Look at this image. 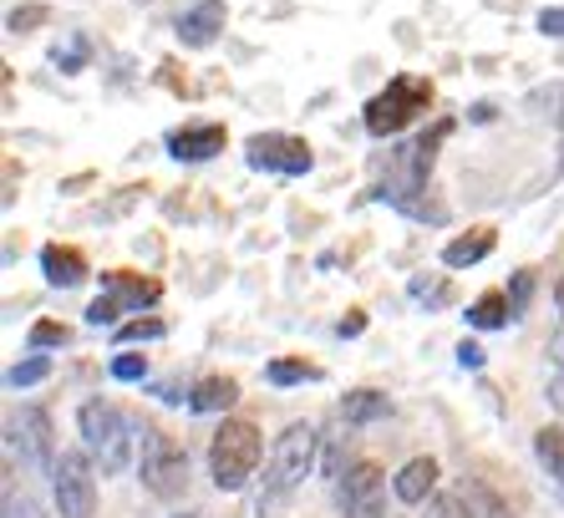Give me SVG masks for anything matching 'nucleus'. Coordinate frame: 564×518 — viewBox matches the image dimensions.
I'll use <instances>...</instances> for the list:
<instances>
[{"mask_svg":"<svg viewBox=\"0 0 564 518\" xmlns=\"http://www.w3.org/2000/svg\"><path fill=\"white\" fill-rule=\"evenodd\" d=\"M529 290H534V274H519V280H513V311H524V300H529Z\"/></svg>","mask_w":564,"mask_h":518,"instance_id":"obj_35","label":"nucleus"},{"mask_svg":"<svg viewBox=\"0 0 564 518\" xmlns=\"http://www.w3.org/2000/svg\"><path fill=\"white\" fill-rule=\"evenodd\" d=\"M315 447H321V438H315L311 422H290V428L275 438V447H270V473H264V493H270V498H285V493L301 488V483L311 478L315 467H321Z\"/></svg>","mask_w":564,"mask_h":518,"instance_id":"obj_5","label":"nucleus"},{"mask_svg":"<svg viewBox=\"0 0 564 518\" xmlns=\"http://www.w3.org/2000/svg\"><path fill=\"white\" fill-rule=\"evenodd\" d=\"M513 321V300L503 295V290H484V295L468 305V325H478V331H494V325Z\"/></svg>","mask_w":564,"mask_h":518,"instance_id":"obj_18","label":"nucleus"},{"mask_svg":"<svg viewBox=\"0 0 564 518\" xmlns=\"http://www.w3.org/2000/svg\"><path fill=\"white\" fill-rule=\"evenodd\" d=\"M46 376H52V361H46V356H31V361L11 366L6 381H11V387H36V381H46Z\"/></svg>","mask_w":564,"mask_h":518,"instance_id":"obj_24","label":"nucleus"},{"mask_svg":"<svg viewBox=\"0 0 564 518\" xmlns=\"http://www.w3.org/2000/svg\"><path fill=\"white\" fill-rule=\"evenodd\" d=\"M118 311H122V300H112V295L102 290V295H97L93 305H87V325H97V331H102V325L118 321Z\"/></svg>","mask_w":564,"mask_h":518,"instance_id":"obj_26","label":"nucleus"},{"mask_svg":"<svg viewBox=\"0 0 564 518\" xmlns=\"http://www.w3.org/2000/svg\"><path fill=\"white\" fill-rule=\"evenodd\" d=\"M321 376V366H311V361H270L264 366V381L270 387H295V381H315Z\"/></svg>","mask_w":564,"mask_h":518,"instance_id":"obj_21","label":"nucleus"},{"mask_svg":"<svg viewBox=\"0 0 564 518\" xmlns=\"http://www.w3.org/2000/svg\"><path fill=\"white\" fill-rule=\"evenodd\" d=\"M437 478H443V467H437V457H412V463L397 467V478H392V493H397V504H427L437 493Z\"/></svg>","mask_w":564,"mask_h":518,"instance_id":"obj_12","label":"nucleus"},{"mask_svg":"<svg viewBox=\"0 0 564 518\" xmlns=\"http://www.w3.org/2000/svg\"><path fill=\"white\" fill-rule=\"evenodd\" d=\"M544 356H550V361H554V371L564 376V331H554V336H550V346H544Z\"/></svg>","mask_w":564,"mask_h":518,"instance_id":"obj_34","label":"nucleus"},{"mask_svg":"<svg viewBox=\"0 0 564 518\" xmlns=\"http://www.w3.org/2000/svg\"><path fill=\"white\" fill-rule=\"evenodd\" d=\"M224 143H229V132H224L219 122H194V128L169 132V153L178 158V163H209V158L224 153Z\"/></svg>","mask_w":564,"mask_h":518,"instance_id":"obj_10","label":"nucleus"},{"mask_svg":"<svg viewBox=\"0 0 564 518\" xmlns=\"http://www.w3.org/2000/svg\"><path fill=\"white\" fill-rule=\"evenodd\" d=\"M443 518H478V508L468 504V498H443V508H437Z\"/></svg>","mask_w":564,"mask_h":518,"instance_id":"obj_31","label":"nucleus"},{"mask_svg":"<svg viewBox=\"0 0 564 518\" xmlns=\"http://www.w3.org/2000/svg\"><path fill=\"white\" fill-rule=\"evenodd\" d=\"M264 463V438L250 417H229L219 422V432L209 438V478L219 493L250 488V478Z\"/></svg>","mask_w":564,"mask_h":518,"instance_id":"obj_1","label":"nucleus"},{"mask_svg":"<svg viewBox=\"0 0 564 518\" xmlns=\"http://www.w3.org/2000/svg\"><path fill=\"white\" fill-rule=\"evenodd\" d=\"M330 488H336L341 518H387V473L371 457H356Z\"/></svg>","mask_w":564,"mask_h":518,"instance_id":"obj_7","label":"nucleus"},{"mask_svg":"<svg viewBox=\"0 0 564 518\" xmlns=\"http://www.w3.org/2000/svg\"><path fill=\"white\" fill-rule=\"evenodd\" d=\"M41 274H46V285H52V290H72V285H82L93 270H87V255H82V249L46 245V249H41Z\"/></svg>","mask_w":564,"mask_h":518,"instance_id":"obj_13","label":"nucleus"},{"mask_svg":"<svg viewBox=\"0 0 564 518\" xmlns=\"http://www.w3.org/2000/svg\"><path fill=\"white\" fill-rule=\"evenodd\" d=\"M554 305H560V315H564V280L554 285Z\"/></svg>","mask_w":564,"mask_h":518,"instance_id":"obj_37","label":"nucleus"},{"mask_svg":"<svg viewBox=\"0 0 564 518\" xmlns=\"http://www.w3.org/2000/svg\"><path fill=\"white\" fill-rule=\"evenodd\" d=\"M6 432H11V447H21L26 453V463L36 467H56V447H52V417H46V407H21V412L6 422Z\"/></svg>","mask_w":564,"mask_h":518,"instance_id":"obj_9","label":"nucleus"},{"mask_svg":"<svg viewBox=\"0 0 564 518\" xmlns=\"http://www.w3.org/2000/svg\"><path fill=\"white\" fill-rule=\"evenodd\" d=\"M87 56H93V46H87V36H82V31H72V36H66V41H56L52 66H56V72H66V77H77L82 66H87Z\"/></svg>","mask_w":564,"mask_h":518,"instance_id":"obj_20","label":"nucleus"},{"mask_svg":"<svg viewBox=\"0 0 564 518\" xmlns=\"http://www.w3.org/2000/svg\"><path fill=\"white\" fill-rule=\"evenodd\" d=\"M224 21H229V6H224V0H194V6L178 15V41L194 46V52H204V46L219 41Z\"/></svg>","mask_w":564,"mask_h":518,"instance_id":"obj_11","label":"nucleus"},{"mask_svg":"<svg viewBox=\"0 0 564 518\" xmlns=\"http://www.w3.org/2000/svg\"><path fill=\"white\" fill-rule=\"evenodd\" d=\"M539 31L554 41H564V6H550V11H539Z\"/></svg>","mask_w":564,"mask_h":518,"instance_id":"obj_29","label":"nucleus"},{"mask_svg":"<svg viewBox=\"0 0 564 518\" xmlns=\"http://www.w3.org/2000/svg\"><path fill=\"white\" fill-rule=\"evenodd\" d=\"M550 402L560 407V417H564V376H554V381H550Z\"/></svg>","mask_w":564,"mask_h":518,"instance_id":"obj_36","label":"nucleus"},{"mask_svg":"<svg viewBox=\"0 0 564 518\" xmlns=\"http://www.w3.org/2000/svg\"><path fill=\"white\" fill-rule=\"evenodd\" d=\"M458 366H463V371H478V366H484V346L463 341V346H458Z\"/></svg>","mask_w":564,"mask_h":518,"instance_id":"obj_32","label":"nucleus"},{"mask_svg":"<svg viewBox=\"0 0 564 518\" xmlns=\"http://www.w3.org/2000/svg\"><path fill=\"white\" fill-rule=\"evenodd\" d=\"M412 300H422V305H443V300H447V285H443V280H422V274H417V280H412Z\"/></svg>","mask_w":564,"mask_h":518,"instance_id":"obj_28","label":"nucleus"},{"mask_svg":"<svg viewBox=\"0 0 564 518\" xmlns=\"http://www.w3.org/2000/svg\"><path fill=\"white\" fill-rule=\"evenodd\" d=\"M361 331H367V315L361 311H351L346 321H336V336H361Z\"/></svg>","mask_w":564,"mask_h":518,"instance_id":"obj_33","label":"nucleus"},{"mask_svg":"<svg viewBox=\"0 0 564 518\" xmlns=\"http://www.w3.org/2000/svg\"><path fill=\"white\" fill-rule=\"evenodd\" d=\"M392 412V397L377 387H356L341 397V417L351 422V428H367V422H381V417Z\"/></svg>","mask_w":564,"mask_h":518,"instance_id":"obj_17","label":"nucleus"},{"mask_svg":"<svg viewBox=\"0 0 564 518\" xmlns=\"http://www.w3.org/2000/svg\"><path fill=\"white\" fill-rule=\"evenodd\" d=\"M112 376H118V381H143V376H148V356L118 350V356H112Z\"/></svg>","mask_w":564,"mask_h":518,"instance_id":"obj_25","label":"nucleus"},{"mask_svg":"<svg viewBox=\"0 0 564 518\" xmlns=\"http://www.w3.org/2000/svg\"><path fill=\"white\" fill-rule=\"evenodd\" d=\"M494 245H499V234L488 229V224H478V229L458 234V239H447L443 265H447V270H468V265H478V259L494 255Z\"/></svg>","mask_w":564,"mask_h":518,"instance_id":"obj_15","label":"nucleus"},{"mask_svg":"<svg viewBox=\"0 0 564 518\" xmlns=\"http://www.w3.org/2000/svg\"><path fill=\"white\" fill-rule=\"evenodd\" d=\"M235 402H239V381H235V376H204V381L188 391V412H198V417L229 412Z\"/></svg>","mask_w":564,"mask_h":518,"instance_id":"obj_16","label":"nucleus"},{"mask_svg":"<svg viewBox=\"0 0 564 518\" xmlns=\"http://www.w3.org/2000/svg\"><path fill=\"white\" fill-rule=\"evenodd\" d=\"M173 518H194V514H173Z\"/></svg>","mask_w":564,"mask_h":518,"instance_id":"obj_38","label":"nucleus"},{"mask_svg":"<svg viewBox=\"0 0 564 518\" xmlns=\"http://www.w3.org/2000/svg\"><path fill=\"white\" fill-rule=\"evenodd\" d=\"M138 478H143V488L153 493V498H163V504H173V498H184L188 488V453L184 442L173 438V432L163 428H143V438H138Z\"/></svg>","mask_w":564,"mask_h":518,"instance_id":"obj_3","label":"nucleus"},{"mask_svg":"<svg viewBox=\"0 0 564 518\" xmlns=\"http://www.w3.org/2000/svg\"><path fill=\"white\" fill-rule=\"evenodd\" d=\"M534 457H539V467L564 488V428H539L534 432Z\"/></svg>","mask_w":564,"mask_h":518,"instance_id":"obj_19","label":"nucleus"},{"mask_svg":"<svg viewBox=\"0 0 564 518\" xmlns=\"http://www.w3.org/2000/svg\"><path fill=\"white\" fill-rule=\"evenodd\" d=\"M427 107H433V82L427 77H392L387 91H377V97L361 107V122H367L371 138H397V132H408Z\"/></svg>","mask_w":564,"mask_h":518,"instance_id":"obj_4","label":"nucleus"},{"mask_svg":"<svg viewBox=\"0 0 564 518\" xmlns=\"http://www.w3.org/2000/svg\"><path fill=\"white\" fill-rule=\"evenodd\" d=\"M245 158H250V169H270V173H285V179H301L315 163L311 143L290 138V132H254L245 143Z\"/></svg>","mask_w":564,"mask_h":518,"instance_id":"obj_8","label":"nucleus"},{"mask_svg":"<svg viewBox=\"0 0 564 518\" xmlns=\"http://www.w3.org/2000/svg\"><path fill=\"white\" fill-rule=\"evenodd\" d=\"M56 518H93L97 514V467L87 447H66L52 467Z\"/></svg>","mask_w":564,"mask_h":518,"instance_id":"obj_6","label":"nucleus"},{"mask_svg":"<svg viewBox=\"0 0 564 518\" xmlns=\"http://www.w3.org/2000/svg\"><path fill=\"white\" fill-rule=\"evenodd\" d=\"M77 428H82V447L102 463V473H122L128 463H138V438H132V422L107 402V397H87L77 407Z\"/></svg>","mask_w":564,"mask_h":518,"instance_id":"obj_2","label":"nucleus"},{"mask_svg":"<svg viewBox=\"0 0 564 518\" xmlns=\"http://www.w3.org/2000/svg\"><path fill=\"white\" fill-rule=\"evenodd\" d=\"M31 346H36V350H46V346H66V325H56V321H36V325H31Z\"/></svg>","mask_w":564,"mask_h":518,"instance_id":"obj_27","label":"nucleus"},{"mask_svg":"<svg viewBox=\"0 0 564 518\" xmlns=\"http://www.w3.org/2000/svg\"><path fill=\"white\" fill-rule=\"evenodd\" d=\"M169 336V325L158 321V315H148V321H128L118 331V346H128V341H163Z\"/></svg>","mask_w":564,"mask_h":518,"instance_id":"obj_23","label":"nucleus"},{"mask_svg":"<svg viewBox=\"0 0 564 518\" xmlns=\"http://www.w3.org/2000/svg\"><path fill=\"white\" fill-rule=\"evenodd\" d=\"M102 290L112 300H122V311H143V305H153V300L163 295V285H158V280L132 274V270H102Z\"/></svg>","mask_w":564,"mask_h":518,"instance_id":"obj_14","label":"nucleus"},{"mask_svg":"<svg viewBox=\"0 0 564 518\" xmlns=\"http://www.w3.org/2000/svg\"><path fill=\"white\" fill-rule=\"evenodd\" d=\"M6 518H41V514H36V504H31V498H15V493L6 488Z\"/></svg>","mask_w":564,"mask_h":518,"instance_id":"obj_30","label":"nucleus"},{"mask_svg":"<svg viewBox=\"0 0 564 518\" xmlns=\"http://www.w3.org/2000/svg\"><path fill=\"white\" fill-rule=\"evenodd\" d=\"M46 21H52V6H15V11H11V21H6V26H11L15 36H26V31L46 26Z\"/></svg>","mask_w":564,"mask_h":518,"instance_id":"obj_22","label":"nucleus"}]
</instances>
